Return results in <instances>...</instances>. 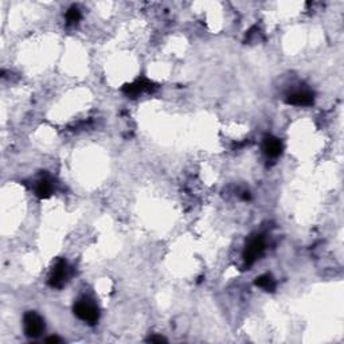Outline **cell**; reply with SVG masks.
I'll return each instance as SVG.
<instances>
[{"mask_svg": "<svg viewBox=\"0 0 344 344\" xmlns=\"http://www.w3.org/2000/svg\"><path fill=\"white\" fill-rule=\"evenodd\" d=\"M74 314L77 315V318L87 324H96L100 318L99 308L89 300H80L74 305Z\"/></svg>", "mask_w": 344, "mask_h": 344, "instance_id": "6da1fadb", "label": "cell"}, {"mask_svg": "<svg viewBox=\"0 0 344 344\" xmlns=\"http://www.w3.org/2000/svg\"><path fill=\"white\" fill-rule=\"evenodd\" d=\"M45 331V322L43 319L35 312H28L24 316V332L27 336L38 337Z\"/></svg>", "mask_w": 344, "mask_h": 344, "instance_id": "7a4b0ae2", "label": "cell"}, {"mask_svg": "<svg viewBox=\"0 0 344 344\" xmlns=\"http://www.w3.org/2000/svg\"><path fill=\"white\" fill-rule=\"evenodd\" d=\"M265 249V242L262 237L257 235V237H254L249 241L247 246H246L245 253H243V258H245V262L247 265H252L256 260H257L261 253L264 252Z\"/></svg>", "mask_w": 344, "mask_h": 344, "instance_id": "3957f363", "label": "cell"}, {"mask_svg": "<svg viewBox=\"0 0 344 344\" xmlns=\"http://www.w3.org/2000/svg\"><path fill=\"white\" fill-rule=\"evenodd\" d=\"M69 277V266L66 264V261L64 260H59V261L55 264L54 266L53 272H51V276H50V285L54 288H61Z\"/></svg>", "mask_w": 344, "mask_h": 344, "instance_id": "277c9868", "label": "cell"}, {"mask_svg": "<svg viewBox=\"0 0 344 344\" xmlns=\"http://www.w3.org/2000/svg\"><path fill=\"white\" fill-rule=\"evenodd\" d=\"M155 87V85L147 80H139L136 82L129 83L124 87V91L131 97H136V96L141 95L144 91H151Z\"/></svg>", "mask_w": 344, "mask_h": 344, "instance_id": "5b68a950", "label": "cell"}, {"mask_svg": "<svg viewBox=\"0 0 344 344\" xmlns=\"http://www.w3.org/2000/svg\"><path fill=\"white\" fill-rule=\"evenodd\" d=\"M288 104L296 106H309L314 104V95L309 91H296L288 97Z\"/></svg>", "mask_w": 344, "mask_h": 344, "instance_id": "8992f818", "label": "cell"}, {"mask_svg": "<svg viewBox=\"0 0 344 344\" xmlns=\"http://www.w3.org/2000/svg\"><path fill=\"white\" fill-rule=\"evenodd\" d=\"M264 151L269 158H277L280 156L281 151H283V145L278 139L273 136H266L264 140Z\"/></svg>", "mask_w": 344, "mask_h": 344, "instance_id": "52a82bcc", "label": "cell"}, {"mask_svg": "<svg viewBox=\"0 0 344 344\" xmlns=\"http://www.w3.org/2000/svg\"><path fill=\"white\" fill-rule=\"evenodd\" d=\"M256 284H257V287L262 288V289L268 292H272L276 288V283H274V280H273V277L270 274H264V276L258 277Z\"/></svg>", "mask_w": 344, "mask_h": 344, "instance_id": "ba28073f", "label": "cell"}, {"mask_svg": "<svg viewBox=\"0 0 344 344\" xmlns=\"http://www.w3.org/2000/svg\"><path fill=\"white\" fill-rule=\"evenodd\" d=\"M51 191H53V185H51V183H50L49 180L43 179V180H41V182L38 183V187H37V194H38V197L41 198L50 197Z\"/></svg>", "mask_w": 344, "mask_h": 344, "instance_id": "9c48e42d", "label": "cell"}, {"mask_svg": "<svg viewBox=\"0 0 344 344\" xmlns=\"http://www.w3.org/2000/svg\"><path fill=\"white\" fill-rule=\"evenodd\" d=\"M80 19H81V12L78 8L72 7L68 12H66V20H68L69 24H74V23H77Z\"/></svg>", "mask_w": 344, "mask_h": 344, "instance_id": "30bf717a", "label": "cell"}, {"mask_svg": "<svg viewBox=\"0 0 344 344\" xmlns=\"http://www.w3.org/2000/svg\"><path fill=\"white\" fill-rule=\"evenodd\" d=\"M149 341H156V343H162V341H166V339L162 336L158 337H149Z\"/></svg>", "mask_w": 344, "mask_h": 344, "instance_id": "8fae6325", "label": "cell"}, {"mask_svg": "<svg viewBox=\"0 0 344 344\" xmlns=\"http://www.w3.org/2000/svg\"><path fill=\"white\" fill-rule=\"evenodd\" d=\"M47 341H49V343H59V339H58V337H55V336H51V337H49V339H47Z\"/></svg>", "mask_w": 344, "mask_h": 344, "instance_id": "7c38bea8", "label": "cell"}]
</instances>
